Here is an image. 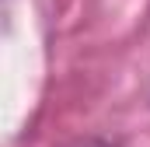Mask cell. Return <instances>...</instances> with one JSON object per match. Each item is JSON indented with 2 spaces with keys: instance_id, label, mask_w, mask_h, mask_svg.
<instances>
[{
  "instance_id": "6da1fadb",
  "label": "cell",
  "mask_w": 150,
  "mask_h": 147,
  "mask_svg": "<svg viewBox=\"0 0 150 147\" xmlns=\"http://www.w3.org/2000/svg\"><path fill=\"white\" fill-rule=\"evenodd\" d=\"M70 147H115V144L105 140V137H80V140H74Z\"/></svg>"
}]
</instances>
